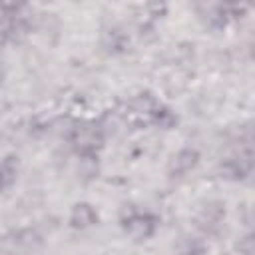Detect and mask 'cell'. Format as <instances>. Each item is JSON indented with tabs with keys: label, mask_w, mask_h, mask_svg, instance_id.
Instances as JSON below:
<instances>
[{
	"label": "cell",
	"mask_w": 255,
	"mask_h": 255,
	"mask_svg": "<svg viewBox=\"0 0 255 255\" xmlns=\"http://www.w3.org/2000/svg\"><path fill=\"white\" fill-rule=\"evenodd\" d=\"M195 153L193 151H181L179 155H177V159H175V165H181V171H185V169H189L193 163H195Z\"/></svg>",
	"instance_id": "1"
}]
</instances>
